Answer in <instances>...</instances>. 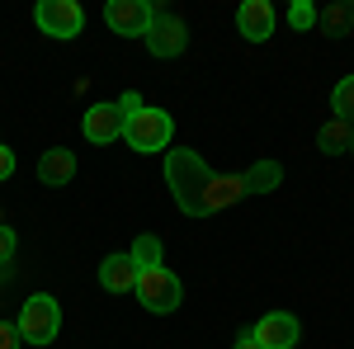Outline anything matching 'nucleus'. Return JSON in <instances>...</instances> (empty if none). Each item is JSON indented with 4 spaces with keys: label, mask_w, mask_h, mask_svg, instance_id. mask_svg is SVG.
Masks as SVG:
<instances>
[{
    "label": "nucleus",
    "mask_w": 354,
    "mask_h": 349,
    "mask_svg": "<svg viewBox=\"0 0 354 349\" xmlns=\"http://www.w3.org/2000/svg\"><path fill=\"white\" fill-rule=\"evenodd\" d=\"M350 151H354V142H350Z\"/></svg>",
    "instance_id": "obj_25"
},
{
    "label": "nucleus",
    "mask_w": 354,
    "mask_h": 349,
    "mask_svg": "<svg viewBox=\"0 0 354 349\" xmlns=\"http://www.w3.org/2000/svg\"><path fill=\"white\" fill-rule=\"evenodd\" d=\"M288 24L298 28V33H307V28L317 24V5H312V0H293V5H288Z\"/></svg>",
    "instance_id": "obj_18"
},
{
    "label": "nucleus",
    "mask_w": 354,
    "mask_h": 349,
    "mask_svg": "<svg viewBox=\"0 0 354 349\" xmlns=\"http://www.w3.org/2000/svg\"><path fill=\"white\" fill-rule=\"evenodd\" d=\"M118 109H123V113H137V109H142V95H137V90H128V95L118 100Z\"/></svg>",
    "instance_id": "obj_23"
},
{
    "label": "nucleus",
    "mask_w": 354,
    "mask_h": 349,
    "mask_svg": "<svg viewBox=\"0 0 354 349\" xmlns=\"http://www.w3.org/2000/svg\"><path fill=\"white\" fill-rule=\"evenodd\" d=\"M165 185H170V194H175L180 213L208 217V208H203V194H208V185H213V170H208V161H203L198 151H189V147L165 151Z\"/></svg>",
    "instance_id": "obj_1"
},
{
    "label": "nucleus",
    "mask_w": 354,
    "mask_h": 349,
    "mask_svg": "<svg viewBox=\"0 0 354 349\" xmlns=\"http://www.w3.org/2000/svg\"><path fill=\"white\" fill-rule=\"evenodd\" d=\"M170 137H175V123H170V113L156 109V104H142L137 113H128V123H123V142H128L133 151H142V156L165 151Z\"/></svg>",
    "instance_id": "obj_2"
},
{
    "label": "nucleus",
    "mask_w": 354,
    "mask_h": 349,
    "mask_svg": "<svg viewBox=\"0 0 354 349\" xmlns=\"http://www.w3.org/2000/svg\"><path fill=\"white\" fill-rule=\"evenodd\" d=\"M137 302L147 307V312H156V317H170L180 302H185V283H180V274L175 269H165V265H156V269H142L137 274Z\"/></svg>",
    "instance_id": "obj_3"
},
{
    "label": "nucleus",
    "mask_w": 354,
    "mask_h": 349,
    "mask_svg": "<svg viewBox=\"0 0 354 349\" xmlns=\"http://www.w3.org/2000/svg\"><path fill=\"white\" fill-rule=\"evenodd\" d=\"M151 19H156V10L147 0H109L104 5V24L113 33H128V38H147Z\"/></svg>",
    "instance_id": "obj_6"
},
{
    "label": "nucleus",
    "mask_w": 354,
    "mask_h": 349,
    "mask_svg": "<svg viewBox=\"0 0 354 349\" xmlns=\"http://www.w3.org/2000/svg\"><path fill=\"white\" fill-rule=\"evenodd\" d=\"M137 274H142V269L133 265V255H104V265H100V288H104V293H133Z\"/></svg>",
    "instance_id": "obj_11"
},
{
    "label": "nucleus",
    "mask_w": 354,
    "mask_h": 349,
    "mask_svg": "<svg viewBox=\"0 0 354 349\" xmlns=\"http://www.w3.org/2000/svg\"><path fill=\"white\" fill-rule=\"evenodd\" d=\"M350 142H354V128H350V123H340V118H330V123L317 128V151H322V156H340V151H350Z\"/></svg>",
    "instance_id": "obj_15"
},
{
    "label": "nucleus",
    "mask_w": 354,
    "mask_h": 349,
    "mask_svg": "<svg viewBox=\"0 0 354 349\" xmlns=\"http://www.w3.org/2000/svg\"><path fill=\"white\" fill-rule=\"evenodd\" d=\"M24 340H19V326L15 321H0V349H19Z\"/></svg>",
    "instance_id": "obj_20"
},
{
    "label": "nucleus",
    "mask_w": 354,
    "mask_h": 349,
    "mask_svg": "<svg viewBox=\"0 0 354 349\" xmlns=\"http://www.w3.org/2000/svg\"><path fill=\"white\" fill-rule=\"evenodd\" d=\"M128 255H133L137 269H156V265H161V236H151V232H147V236H137Z\"/></svg>",
    "instance_id": "obj_17"
},
{
    "label": "nucleus",
    "mask_w": 354,
    "mask_h": 349,
    "mask_svg": "<svg viewBox=\"0 0 354 349\" xmlns=\"http://www.w3.org/2000/svg\"><path fill=\"white\" fill-rule=\"evenodd\" d=\"M250 335H255L260 349H293L302 340V326L288 312H270V317H260V321L250 326Z\"/></svg>",
    "instance_id": "obj_8"
},
{
    "label": "nucleus",
    "mask_w": 354,
    "mask_h": 349,
    "mask_svg": "<svg viewBox=\"0 0 354 349\" xmlns=\"http://www.w3.org/2000/svg\"><path fill=\"white\" fill-rule=\"evenodd\" d=\"M10 175H15V151L0 142V180H10Z\"/></svg>",
    "instance_id": "obj_22"
},
{
    "label": "nucleus",
    "mask_w": 354,
    "mask_h": 349,
    "mask_svg": "<svg viewBox=\"0 0 354 349\" xmlns=\"http://www.w3.org/2000/svg\"><path fill=\"white\" fill-rule=\"evenodd\" d=\"M241 185H245V194H274V189L283 185V165L279 161H255L250 170H241Z\"/></svg>",
    "instance_id": "obj_14"
},
{
    "label": "nucleus",
    "mask_w": 354,
    "mask_h": 349,
    "mask_svg": "<svg viewBox=\"0 0 354 349\" xmlns=\"http://www.w3.org/2000/svg\"><path fill=\"white\" fill-rule=\"evenodd\" d=\"M19 340L24 345H53L57 340V330H62V307H57V297L48 293H33L19 307Z\"/></svg>",
    "instance_id": "obj_4"
},
{
    "label": "nucleus",
    "mask_w": 354,
    "mask_h": 349,
    "mask_svg": "<svg viewBox=\"0 0 354 349\" xmlns=\"http://www.w3.org/2000/svg\"><path fill=\"white\" fill-rule=\"evenodd\" d=\"M232 349H260V345H255V335H250V330H241V335H236V345H232Z\"/></svg>",
    "instance_id": "obj_24"
},
{
    "label": "nucleus",
    "mask_w": 354,
    "mask_h": 349,
    "mask_svg": "<svg viewBox=\"0 0 354 349\" xmlns=\"http://www.w3.org/2000/svg\"><path fill=\"white\" fill-rule=\"evenodd\" d=\"M33 24L43 28L48 38H76V33L85 28V10L76 5V0H38Z\"/></svg>",
    "instance_id": "obj_5"
},
{
    "label": "nucleus",
    "mask_w": 354,
    "mask_h": 349,
    "mask_svg": "<svg viewBox=\"0 0 354 349\" xmlns=\"http://www.w3.org/2000/svg\"><path fill=\"white\" fill-rule=\"evenodd\" d=\"M10 255H15V232L0 227V265H10Z\"/></svg>",
    "instance_id": "obj_21"
},
{
    "label": "nucleus",
    "mask_w": 354,
    "mask_h": 349,
    "mask_svg": "<svg viewBox=\"0 0 354 349\" xmlns=\"http://www.w3.org/2000/svg\"><path fill=\"white\" fill-rule=\"evenodd\" d=\"M38 180H43V185H53V189L71 185V180H76V151H66V147L43 151V156H38Z\"/></svg>",
    "instance_id": "obj_12"
},
{
    "label": "nucleus",
    "mask_w": 354,
    "mask_h": 349,
    "mask_svg": "<svg viewBox=\"0 0 354 349\" xmlns=\"http://www.w3.org/2000/svg\"><path fill=\"white\" fill-rule=\"evenodd\" d=\"M123 123H128V113L118 109V100H113V104H90L85 109V137L100 142V147L118 142V137H123Z\"/></svg>",
    "instance_id": "obj_9"
},
{
    "label": "nucleus",
    "mask_w": 354,
    "mask_h": 349,
    "mask_svg": "<svg viewBox=\"0 0 354 349\" xmlns=\"http://www.w3.org/2000/svg\"><path fill=\"white\" fill-rule=\"evenodd\" d=\"M241 198H245L241 175H213V185L203 194V208H208V213H222V208H232V203H241Z\"/></svg>",
    "instance_id": "obj_13"
},
{
    "label": "nucleus",
    "mask_w": 354,
    "mask_h": 349,
    "mask_svg": "<svg viewBox=\"0 0 354 349\" xmlns=\"http://www.w3.org/2000/svg\"><path fill=\"white\" fill-rule=\"evenodd\" d=\"M350 19H354L350 5H330V10H322V15H317V24H326V28H350Z\"/></svg>",
    "instance_id": "obj_19"
},
{
    "label": "nucleus",
    "mask_w": 354,
    "mask_h": 349,
    "mask_svg": "<svg viewBox=\"0 0 354 349\" xmlns=\"http://www.w3.org/2000/svg\"><path fill=\"white\" fill-rule=\"evenodd\" d=\"M236 28H241L245 43H265L274 38V5L270 0H245L236 10Z\"/></svg>",
    "instance_id": "obj_10"
},
{
    "label": "nucleus",
    "mask_w": 354,
    "mask_h": 349,
    "mask_svg": "<svg viewBox=\"0 0 354 349\" xmlns=\"http://www.w3.org/2000/svg\"><path fill=\"white\" fill-rule=\"evenodd\" d=\"M330 109H335L340 123H350V128H354V76H340V85L330 90Z\"/></svg>",
    "instance_id": "obj_16"
},
{
    "label": "nucleus",
    "mask_w": 354,
    "mask_h": 349,
    "mask_svg": "<svg viewBox=\"0 0 354 349\" xmlns=\"http://www.w3.org/2000/svg\"><path fill=\"white\" fill-rule=\"evenodd\" d=\"M147 48H151V57H180L185 48H189V28H185V19L156 10V19H151V28H147Z\"/></svg>",
    "instance_id": "obj_7"
}]
</instances>
